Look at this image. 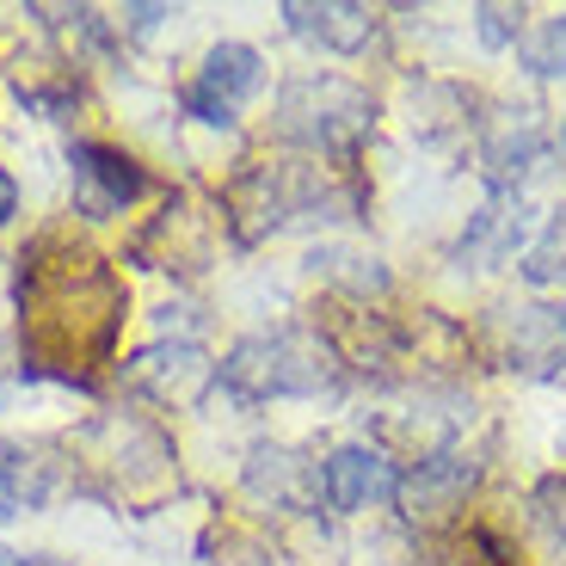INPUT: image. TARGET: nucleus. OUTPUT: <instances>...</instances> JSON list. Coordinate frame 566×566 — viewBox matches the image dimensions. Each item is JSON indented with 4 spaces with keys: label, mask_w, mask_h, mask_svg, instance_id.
<instances>
[{
    "label": "nucleus",
    "mask_w": 566,
    "mask_h": 566,
    "mask_svg": "<svg viewBox=\"0 0 566 566\" xmlns=\"http://www.w3.org/2000/svg\"><path fill=\"white\" fill-rule=\"evenodd\" d=\"M474 31L486 50H517L524 43V7H474Z\"/></svg>",
    "instance_id": "nucleus-19"
},
{
    "label": "nucleus",
    "mask_w": 566,
    "mask_h": 566,
    "mask_svg": "<svg viewBox=\"0 0 566 566\" xmlns=\"http://www.w3.org/2000/svg\"><path fill=\"white\" fill-rule=\"evenodd\" d=\"M395 493H400V462L376 438H345L321 455V505L333 517L388 511Z\"/></svg>",
    "instance_id": "nucleus-7"
},
{
    "label": "nucleus",
    "mask_w": 566,
    "mask_h": 566,
    "mask_svg": "<svg viewBox=\"0 0 566 566\" xmlns=\"http://www.w3.org/2000/svg\"><path fill=\"white\" fill-rule=\"evenodd\" d=\"M69 185H74V216L86 222H112L124 216L136 198H148V167L136 155H124L117 142H69Z\"/></svg>",
    "instance_id": "nucleus-8"
},
{
    "label": "nucleus",
    "mask_w": 566,
    "mask_h": 566,
    "mask_svg": "<svg viewBox=\"0 0 566 566\" xmlns=\"http://www.w3.org/2000/svg\"><path fill=\"white\" fill-rule=\"evenodd\" d=\"M486 462L468 443H455V450H438V455H424V462H407L400 468V493H395V511H400V524H443V517H455V511L468 505V493L481 486Z\"/></svg>",
    "instance_id": "nucleus-11"
},
{
    "label": "nucleus",
    "mask_w": 566,
    "mask_h": 566,
    "mask_svg": "<svg viewBox=\"0 0 566 566\" xmlns=\"http://www.w3.org/2000/svg\"><path fill=\"white\" fill-rule=\"evenodd\" d=\"M117 382H124L129 395L155 400V407H198L216 388V364H210V352L191 345V339H155V345H142V352H129L124 364H117Z\"/></svg>",
    "instance_id": "nucleus-10"
},
{
    "label": "nucleus",
    "mask_w": 566,
    "mask_h": 566,
    "mask_svg": "<svg viewBox=\"0 0 566 566\" xmlns=\"http://www.w3.org/2000/svg\"><path fill=\"white\" fill-rule=\"evenodd\" d=\"M530 524L554 542V554H566V468H554L530 486Z\"/></svg>",
    "instance_id": "nucleus-18"
},
{
    "label": "nucleus",
    "mask_w": 566,
    "mask_h": 566,
    "mask_svg": "<svg viewBox=\"0 0 566 566\" xmlns=\"http://www.w3.org/2000/svg\"><path fill=\"white\" fill-rule=\"evenodd\" d=\"M486 339L493 357L524 376V382H554L566 369V302L548 296H505L486 314Z\"/></svg>",
    "instance_id": "nucleus-4"
},
{
    "label": "nucleus",
    "mask_w": 566,
    "mask_h": 566,
    "mask_svg": "<svg viewBox=\"0 0 566 566\" xmlns=\"http://www.w3.org/2000/svg\"><path fill=\"white\" fill-rule=\"evenodd\" d=\"M259 93H265V56L241 38H222L203 50L198 74L179 86V105H185V117H198L210 129H234Z\"/></svg>",
    "instance_id": "nucleus-5"
},
{
    "label": "nucleus",
    "mask_w": 566,
    "mask_h": 566,
    "mask_svg": "<svg viewBox=\"0 0 566 566\" xmlns=\"http://www.w3.org/2000/svg\"><path fill=\"white\" fill-rule=\"evenodd\" d=\"M160 19H172V7H124V13H117V25L136 31V38H148V31L160 25Z\"/></svg>",
    "instance_id": "nucleus-20"
},
{
    "label": "nucleus",
    "mask_w": 566,
    "mask_h": 566,
    "mask_svg": "<svg viewBox=\"0 0 566 566\" xmlns=\"http://www.w3.org/2000/svg\"><path fill=\"white\" fill-rule=\"evenodd\" d=\"M13 216H19V179H13L7 167H0V228L13 222Z\"/></svg>",
    "instance_id": "nucleus-22"
},
{
    "label": "nucleus",
    "mask_w": 566,
    "mask_h": 566,
    "mask_svg": "<svg viewBox=\"0 0 566 566\" xmlns=\"http://www.w3.org/2000/svg\"><path fill=\"white\" fill-rule=\"evenodd\" d=\"M74 486V462L62 443L43 438H0V511H43Z\"/></svg>",
    "instance_id": "nucleus-12"
},
{
    "label": "nucleus",
    "mask_w": 566,
    "mask_h": 566,
    "mask_svg": "<svg viewBox=\"0 0 566 566\" xmlns=\"http://www.w3.org/2000/svg\"><path fill=\"white\" fill-rule=\"evenodd\" d=\"M216 388L234 407H265V400H321L345 388V364L333 357L321 326H265L234 339V352L216 364Z\"/></svg>",
    "instance_id": "nucleus-2"
},
{
    "label": "nucleus",
    "mask_w": 566,
    "mask_h": 566,
    "mask_svg": "<svg viewBox=\"0 0 566 566\" xmlns=\"http://www.w3.org/2000/svg\"><path fill=\"white\" fill-rule=\"evenodd\" d=\"M124 283L93 247L43 234L19 253V376L93 395L124 333Z\"/></svg>",
    "instance_id": "nucleus-1"
},
{
    "label": "nucleus",
    "mask_w": 566,
    "mask_h": 566,
    "mask_svg": "<svg viewBox=\"0 0 566 566\" xmlns=\"http://www.w3.org/2000/svg\"><path fill=\"white\" fill-rule=\"evenodd\" d=\"M474 142H481L486 191H530V179L554 172L548 160L560 155V142L548 136L536 105H499L493 117L474 124Z\"/></svg>",
    "instance_id": "nucleus-6"
},
{
    "label": "nucleus",
    "mask_w": 566,
    "mask_h": 566,
    "mask_svg": "<svg viewBox=\"0 0 566 566\" xmlns=\"http://www.w3.org/2000/svg\"><path fill=\"white\" fill-rule=\"evenodd\" d=\"M0 566H74V560H62V554H38V548H0Z\"/></svg>",
    "instance_id": "nucleus-21"
},
{
    "label": "nucleus",
    "mask_w": 566,
    "mask_h": 566,
    "mask_svg": "<svg viewBox=\"0 0 566 566\" xmlns=\"http://www.w3.org/2000/svg\"><path fill=\"white\" fill-rule=\"evenodd\" d=\"M517 277H524L530 290H542V296L566 290V198L554 203L548 216H542V228H536V241H530V253L517 259Z\"/></svg>",
    "instance_id": "nucleus-16"
},
{
    "label": "nucleus",
    "mask_w": 566,
    "mask_h": 566,
    "mask_svg": "<svg viewBox=\"0 0 566 566\" xmlns=\"http://www.w3.org/2000/svg\"><path fill=\"white\" fill-rule=\"evenodd\" d=\"M536 210H530V191H486V203L462 222L450 247V265L455 271H505L530 253L536 241Z\"/></svg>",
    "instance_id": "nucleus-9"
},
{
    "label": "nucleus",
    "mask_w": 566,
    "mask_h": 566,
    "mask_svg": "<svg viewBox=\"0 0 566 566\" xmlns=\"http://www.w3.org/2000/svg\"><path fill=\"white\" fill-rule=\"evenodd\" d=\"M376 124V93L339 69H302L277 86L271 105V136L302 148L308 160L321 155H352Z\"/></svg>",
    "instance_id": "nucleus-3"
},
{
    "label": "nucleus",
    "mask_w": 566,
    "mask_h": 566,
    "mask_svg": "<svg viewBox=\"0 0 566 566\" xmlns=\"http://www.w3.org/2000/svg\"><path fill=\"white\" fill-rule=\"evenodd\" d=\"M241 486L265 511H308V505H321V462H308L296 443H253V455L241 468Z\"/></svg>",
    "instance_id": "nucleus-14"
},
{
    "label": "nucleus",
    "mask_w": 566,
    "mask_h": 566,
    "mask_svg": "<svg viewBox=\"0 0 566 566\" xmlns=\"http://www.w3.org/2000/svg\"><path fill=\"white\" fill-rule=\"evenodd\" d=\"M517 62H524L530 81H560V74H566V7H560V13H548L536 31H524Z\"/></svg>",
    "instance_id": "nucleus-17"
},
{
    "label": "nucleus",
    "mask_w": 566,
    "mask_h": 566,
    "mask_svg": "<svg viewBox=\"0 0 566 566\" xmlns=\"http://www.w3.org/2000/svg\"><path fill=\"white\" fill-rule=\"evenodd\" d=\"M283 31L302 43H314V50H326V56H364L369 43H376V31H382V13L376 7H357V0H321V7H308V0H283L277 7Z\"/></svg>",
    "instance_id": "nucleus-13"
},
{
    "label": "nucleus",
    "mask_w": 566,
    "mask_h": 566,
    "mask_svg": "<svg viewBox=\"0 0 566 566\" xmlns=\"http://www.w3.org/2000/svg\"><path fill=\"white\" fill-rule=\"evenodd\" d=\"M554 142H560V155H566V112H560V129H554Z\"/></svg>",
    "instance_id": "nucleus-23"
},
{
    "label": "nucleus",
    "mask_w": 566,
    "mask_h": 566,
    "mask_svg": "<svg viewBox=\"0 0 566 566\" xmlns=\"http://www.w3.org/2000/svg\"><path fill=\"white\" fill-rule=\"evenodd\" d=\"M308 271L326 283V290H345L352 302H369V296H388V265L376 253H357V247H339V241H326L308 253Z\"/></svg>",
    "instance_id": "nucleus-15"
}]
</instances>
